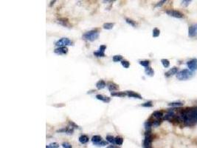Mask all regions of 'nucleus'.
<instances>
[{"label": "nucleus", "mask_w": 197, "mask_h": 148, "mask_svg": "<svg viewBox=\"0 0 197 148\" xmlns=\"http://www.w3.org/2000/svg\"><path fill=\"white\" fill-rule=\"evenodd\" d=\"M186 65L188 67V69L190 70L191 72L194 73L197 70V58H193L190 60H188L186 62Z\"/></svg>", "instance_id": "39448f33"}, {"label": "nucleus", "mask_w": 197, "mask_h": 148, "mask_svg": "<svg viewBox=\"0 0 197 148\" xmlns=\"http://www.w3.org/2000/svg\"><path fill=\"white\" fill-rule=\"evenodd\" d=\"M166 2V1L165 0H163V1H160V2H159L157 4H156V5H155V7L156 8H158V7H161L162 5H163Z\"/></svg>", "instance_id": "e433bc0d"}, {"label": "nucleus", "mask_w": 197, "mask_h": 148, "mask_svg": "<svg viewBox=\"0 0 197 148\" xmlns=\"http://www.w3.org/2000/svg\"><path fill=\"white\" fill-rule=\"evenodd\" d=\"M79 141L81 144H86L89 141V137L86 135H82L79 137Z\"/></svg>", "instance_id": "6ab92c4d"}, {"label": "nucleus", "mask_w": 197, "mask_h": 148, "mask_svg": "<svg viewBox=\"0 0 197 148\" xmlns=\"http://www.w3.org/2000/svg\"><path fill=\"white\" fill-rule=\"evenodd\" d=\"M126 94L129 97H131V98H135V99H142V96L136 93V92H134V91H126Z\"/></svg>", "instance_id": "9d476101"}, {"label": "nucleus", "mask_w": 197, "mask_h": 148, "mask_svg": "<svg viewBox=\"0 0 197 148\" xmlns=\"http://www.w3.org/2000/svg\"><path fill=\"white\" fill-rule=\"evenodd\" d=\"M197 36V23L193 24L188 27V36L190 38L196 37Z\"/></svg>", "instance_id": "0eeeda50"}, {"label": "nucleus", "mask_w": 197, "mask_h": 148, "mask_svg": "<svg viewBox=\"0 0 197 148\" xmlns=\"http://www.w3.org/2000/svg\"><path fill=\"white\" fill-rule=\"evenodd\" d=\"M121 64L122 65L125 67V68H129V66H130V63L128 62V61H126V60H123L121 62Z\"/></svg>", "instance_id": "72a5a7b5"}, {"label": "nucleus", "mask_w": 197, "mask_h": 148, "mask_svg": "<svg viewBox=\"0 0 197 148\" xmlns=\"http://www.w3.org/2000/svg\"><path fill=\"white\" fill-rule=\"evenodd\" d=\"M106 141L112 144H115V138L114 136H107L106 138Z\"/></svg>", "instance_id": "b1692460"}, {"label": "nucleus", "mask_w": 197, "mask_h": 148, "mask_svg": "<svg viewBox=\"0 0 197 148\" xmlns=\"http://www.w3.org/2000/svg\"><path fill=\"white\" fill-rule=\"evenodd\" d=\"M193 76V73L191 72L188 69H183L179 70L177 74L176 75V79L179 81H186L188 80L189 79L192 78Z\"/></svg>", "instance_id": "f257e3e1"}, {"label": "nucleus", "mask_w": 197, "mask_h": 148, "mask_svg": "<svg viewBox=\"0 0 197 148\" xmlns=\"http://www.w3.org/2000/svg\"><path fill=\"white\" fill-rule=\"evenodd\" d=\"M178 72H179L178 67H171L169 70H168V71L165 73V77H167V78H169V77H171V76H174V75H176Z\"/></svg>", "instance_id": "6e6552de"}, {"label": "nucleus", "mask_w": 197, "mask_h": 148, "mask_svg": "<svg viewBox=\"0 0 197 148\" xmlns=\"http://www.w3.org/2000/svg\"><path fill=\"white\" fill-rule=\"evenodd\" d=\"M112 96H118V97H124L125 96H127L126 92H112L111 93Z\"/></svg>", "instance_id": "aec40b11"}, {"label": "nucleus", "mask_w": 197, "mask_h": 148, "mask_svg": "<svg viewBox=\"0 0 197 148\" xmlns=\"http://www.w3.org/2000/svg\"><path fill=\"white\" fill-rule=\"evenodd\" d=\"M69 124L71 125V127H73V128H79V127L76 124H75L73 122H72V121H69Z\"/></svg>", "instance_id": "4c0bfd02"}, {"label": "nucleus", "mask_w": 197, "mask_h": 148, "mask_svg": "<svg viewBox=\"0 0 197 148\" xmlns=\"http://www.w3.org/2000/svg\"><path fill=\"white\" fill-rule=\"evenodd\" d=\"M191 3V1H190V0H183V1H182V5L185 7V8H187L190 4Z\"/></svg>", "instance_id": "7c9ffc66"}, {"label": "nucleus", "mask_w": 197, "mask_h": 148, "mask_svg": "<svg viewBox=\"0 0 197 148\" xmlns=\"http://www.w3.org/2000/svg\"><path fill=\"white\" fill-rule=\"evenodd\" d=\"M59 23L61 25H62L63 26H65V27H70V25L68 23V21H65V19H59Z\"/></svg>", "instance_id": "c756f323"}, {"label": "nucleus", "mask_w": 197, "mask_h": 148, "mask_svg": "<svg viewBox=\"0 0 197 148\" xmlns=\"http://www.w3.org/2000/svg\"><path fill=\"white\" fill-rule=\"evenodd\" d=\"M72 41L68 38H62L55 42V45L59 47H66L67 45H71Z\"/></svg>", "instance_id": "423d86ee"}, {"label": "nucleus", "mask_w": 197, "mask_h": 148, "mask_svg": "<svg viewBox=\"0 0 197 148\" xmlns=\"http://www.w3.org/2000/svg\"><path fill=\"white\" fill-rule=\"evenodd\" d=\"M94 55L97 57H104L105 56V53H103V52H101V51H96V52H94Z\"/></svg>", "instance_id": "473e14b6"}, {"label": "nucleus", "mask_w": 197, "mask_h": 148, "mask_svg": "<svg viewBox=\"0 0 197 148\" xmlns=\"http://www.w3.org/2000/svg\"><path fill=\"white\" fill-rule=\"evenodd\" d=\"M123 143V139L122 137L117 136L115 138V144L117 145H122Z\"/></svg>", "instance_id": "bb28decb"}, {"label": "nucleus", "mask_w": 197, "mask_h": 148, "mask_svg": "<svg viewBox=\"0 0 197 148\" xmlns=\"http://www.w3.org/2000/svg\"><path fill=\"white\" fill-rule=\"evenodd\" d=\"M142 107H153V102L151 101H146V102H145V103L143 104Z\"/></svg>", "instance_id": "cd10ccee"}, {"label": "nucleus", "mask_w": 197, "mask_h": 148, "mask_svg": "<svg viewBox=\"0 0 197 148\" xmlns=\"http://www.w3.org/2000/svg\"><path fill=\"white\" fill-rule=\"evenodd\" d=\"M58 147H59V144L58 143L53 142V143H51L49 145H47L46 148H58Z\"/></svg>", "instance_id": "c85d7f7f"}, {"label": "nucleus", "mask_w": 197, "mask_h": 148, "mask_svg": "<svg viewBox=\"0 0 197 148\" xmlns=\"http://www.w3.org/2000/svg\"><path fill=\"white\" fill-rule=\"evenodd\" d=\"M153 126V122H151L150 120L146 121L144 124V127H145V130L146 132H151V127Z\"/></svg>", "instance_id": "2eb2a0df"}, {"label": "nucleus", "mask_w": 197, "mask_h": 148, "mask_svg": "<svg viewBox=\"0 0 197 148\" xmlns=\"http://www.w3.org/2000/svg\"><path fill=\"white\" fill-rule=\"evenodd\" d=\"M160 34V31L157 28V27H155L153 28V31H152V36L153 37H158Z\"/></svg>", "instance_id": "5701e85b"}, {"label": "nucleus", "mask_w": 197, "mask_h": 148, "mask_svg": "<svg viewBox=\"0 0 197 148\" xmlns=\"http://www.w3.org/2000/svg\"><path fill=\"white\" fill-rule=\"evenodd\" d=\"M102 137L100 136H94L92 138V141L94 144L97 145L98 143H100L101 141H102Z\"/></svg>", "instance_id": "f3484780"}, {"label": "nucleus", "mask_w": 197, "mask_h": 148, "mask_svg": "<svg viewBox=\"0 0 197 148\" xmlns=\"http://www.w3.org/2000/svg\"><path fill=\"white\" fill-rule=\"evenodd\" d=\"M163 113L161 110H157L154 111L152 114V117L155 118L157 120H160L162 118H163Z\"/></svg>", "instance_id": "f8f14e48"}, {"label": "nucleus", "mask_w": 197, "mask_h": 148, "mask_svg": "<svg viewBox=\"0 0 197 148\" xmlns=\"http://www.w3.org/2000/svg\"><path fill=\"white\" fill-rule=\"evenodd\" d=\"M68 52V48L66 47H59L54 50V53L58 55H64Z\"/></svg>", "instance_id": "1a4fd4ad"}, {"label": "nucleus", "mask_w": 197, "mask_h": 148, "mask_svg": "<svg viewBox=\"0 0 197 148\" xmlns=\"http://www.w3.org/2000/svg\"><path fill=\"white\" fill-rule=\"evenodd\" d=\"M106 49V45H101L100 46V48H99V51H101V52H103V53H104V51H105V50Z\"/></svg>", "instance_id": "58836bf2"}, {"label": "nucleus", "mask_w": 197, "mask_h": 148, "mask_svg": "<svg viewBox=\"0 0 197 148\" xmlns=\"http://www.w3.org/2000/svg\"><path fill=\"white\" fill-rule=\"evenodd\" d=\"M153 138L151 136V132H146L145 133V139L143 141V147L144 148H151Z\"/></svg>", "instance_id": "20e7f679"}, {"label": "nucleus", "mask_w": 197, "mask_h": 148, "mask_svg": "<svg viewBox=\"0 0 197 148\" xmlns=\"http://www.w3.org/2000/svg\"><path fill=\"white\" fill-rule=\"evenodd\" d=\"M108 87V89H109V90L111 91V92H113V91H115V90H117L118 89H119V86L113 82H109L107 85Z\"/></svg>", "instance_id": "9b49d317"}, {"label": "nucleus", "mask_w": 197, "mask_h": 148, "mask_svg": "<svg viewBox=\"0 0 197 148\" xmlns=\"http://www.w3.org/2000/svg\"><path fill=\"white\" fill-rule=\"evenodd\" d=\"M106 86V82L103 80H100L96 83V87L98 89V90H102V89H103Z\"/></svg>", "instance_id": "dca6fc26"}, {"label": "nucleus", "mask_w": 197, "mask_h": 148, "mask_svg": "<svg viewBox=\"0 0 197 148\" xmlns=\"http://www.w3.org/2000/svg\"><path fill=\"white\" fill-rule=\"evenodd\" d=\"M55 2V1H52V2H51V4H50V6H52Z\"/></svg>", "instance_id": "79ce46f5"}, {"label": "nucleus", "mask_w": 197, "mask_h": 148, "mask_svg": "<svg viewBox=\"0 0 197 148\" xmlns=\"http://www.w3.org/2000/svg\"><path fill=\"white\" fill-rule=\"evenodd\" d=\"M107 141H101L100 143H98L97 144V146H105V145H107Z\"/></svg>", "instance_id": "ea45409f"}, {"label": "nucleus", "mask_w": 197, "mask_h": 148, "mask_svg": "<svg viewBox=\"0 0 197 148\" xmlns=\"http://www.w3.org/2000/svg\"><path fill=\"white\" fill-rule=\"evenodd\" d=\"M165 13L167 15H168V16L176 18V19H182L184 17V14L177 10H172V9L167 10L165 11Z\"/></svg>", "instance_id": "7ed1b4c3"}, {"label": "nucleus", "mask_w": 197, "mask_h": 148, "mask_svg": "<svg viewBox=\"0 0 197 148\" xmlns=\"http://www.w3.org/2000/svg\"><path fill=\"white\" fill-rule=\"evenodd\" d=\"M107 148H117V147L115 145H109V147H107Z\"/></svg>", "instance_id": "a19ab883"}, {"label": "nucleus", "mask_w": 197, "mask_h": 148, "mask_svg": "<svg viewBox=\"0 0 197 148\" xmlns=\"http://www.w3.org/2000/svg\"><path fill=\"white\" fill-rule=\"evenodd\" d=\"M145 73H146V74L147 76H153V75H154V71L151 67H146Z\"/></svg>", "instance_id": "a211bd4d"}, {"label": "nucleus", "mask_w": 197, "mask_h": 148, "mask_svg": "<svg viewBox=\"0 0 197 148\" xmlns=\"http://www.w3.org/2000/svg\"><path fill=\"white\" fill-rule=\"evenodd\" d=\"M139 65H142L145 67H149V65H150V62L148 61V60H143V61H140L139 62Z\"/></svg>", "instance_id": "a878e982"}, {"label": "nucleus", "mask_w": 197, "mask_h": 148, "mask_svg": "<svg viewBox=\"0 0 197 148\" xmlns=\"http://www.w3.org/2000/svg\"><path fill=\"white\" fill-rule=\"evenodd\" d=\"M125 21H126V22H127L128 24H129L130 25H131L132 27H136L137 26V24H136V22H134V21H133L132 19H125Z\"/></svg>", "instance_id": "2f4dec72"}, {"label": "nucleus", "mask_w": 197, "mask_h": 148, "mask_svg": "<svg viewBox=\"0 0 197 148\" xmlns=\"http://www.w3.org/2000/svg\"><path fill=\"white\" fill-rule=\"evenodd\" d=\"M115 24L114 23H111V22H106V23H104L103 25V27L106 30H110V29H112L114 27Z\"/></svg>", "instance_id": "4be33fe9"}, {"label": "nucleus", "mask_w": 197, "mask_h": 148, "mask_svg": "<svg viewBox=\"0 0 197 148\" xmlns=\"http://www.w3.org/2000/svg\"><path fill=\"white\" fill-rule=\"evenodd\" d=\"M160 124H161L160 120H157V119H156V120L153 121V126L158 127V126H160Z\"/></svg>", "instance_id": "c9c22d12"}, {"label": "nucleus", "mask_w": 197, "mask_h": 148, "mask_svg": "<svg viewBox=\"0 0 197 148\" xmlns=\"http://www.w3.org/2000/svg\"><path fill=\"white\" fill-rule=\"evenodd\" d=\"M161 63L163 65V67H165V68L169 67V66H170V61L168 60V59H166V58L161 59Z\"/></svg>", "instance_id": "412c9836"}, {"label": "nucleus", "mask_w": 197, "mask_h": 148, "mask_svg": "<svg viewBox=\"0 0 197 148\" xmlns=\"http://www.w3.org/2000/svg\"><path fill=\"white\" fill-rule=\"evenodd\" d=\"M98 37H99V32L97 31H94V30L85 33L82 36L83 39L89 41H94L95 40L98 39Z\"/></svg>", "instance_id": "f03ea898"}, {"label": "nucleus", "mask_w": 197, "mask_h": 148, "mask_svg": "<svg viewBox=\"0 0 197 148\" xmlns=\"http://www.w3.org/2000/svg\"><path fill=\"white\" fill-rule=\"evenodd\" d=\"M62 146L64 148H72V145L68 142H64L62 144Z\"/></svg>", "instance_id": "f704fd0d"}, {"label": "nucleus", "mask_w": 197, "mask_h": 148, "mask_svg": "<svg viewBox=\"0 0 197 148\" xmlns=\"http://www.w3.org/2000/svg\"><path fill=\"white\" fill-rule=\"evenodd\" d=\"M113 61L115 62H122L123 61V56L121 55H116V56H113Z\"/></svg>", "instance_id": "393cba45"}, {"label": "nucleus", "mask_w": 197, "mask_h": 148, "mask_svg": "<svg viewBox=\"0 0 197 148\" xmlns=\"http://www.w3.org/2000/svg\"><path fill=\"white\" fill-rule=\"evenodd\" d=\"M96 99H98V100H101V101H103V102H106V103H109L110 101V98L109 97H107V96H104L103 95H101V94H97L96 96Z\"/></svg>", "instance_id": "ddd939ff"}, {"label": "nucleus", "mask_w": 197, "mask_h": 148, "mask_svg": "<svg viewBox=\"0 0 197 148\" xmlns=\"http://www.w3.org/2000/svg\"><path fill=\"white\" fill-rule=\"evenodd\" d=\"M168 105L171 107H180L183 106V103L181 101H174V102L169 103Z\"/></svg>", "instance_id": "4468645a"}]
</instances>
